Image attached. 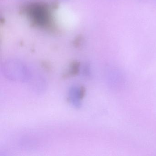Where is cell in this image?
<instances>
[{
  "label": "cell",
  "instance_id": "cell-5",
  "mask_svg": "<svg viewBox=\"0 0 156 156\" xmlns=\"http://www.w3.org/2000/svg\"><path fill=\"white\" fill-rule=\"evenodd\" d=\"M80 66V64L77 62H74L71 64L69 69L63 75V78L67 79L76 76L79 73Z\"/></svg>",
  "mask_w": 156,
  "mask_h": 156
},
{
  "label": "cell",
  "instance_id": "cell-4",
  "mask_svg": "<svg viewBox=\"0 0 156 156\" xmlns=\"http://www.w3.org/2000/svg\"><path fill=\"white\" fill-rule=\"evenodd\" d=\"M86 90L83 86L73 85L68 92L69 102L75 107L79 108L82 105V100L85 96Z\"/></svg>",
  "mask_w": 156,
  "mask_h": 156
},
{
  "label": "cell",
  "instance_id": "cell-1",
  "mask_svg": "<svg viewBox=\"0 0 156 156\" xmlns=\"http://www.w3.org/2000/svg\"><path fill=\"white\" fill-rule=\"evenodd\" d=\"M26 13L33 22L38 26L43 27H51L52 19L50 10L43 4H32L26 9Z\"/></svg>",
  "mask_w": 156,
  "mask_h": 156
},
{
  "label": "cell",
  "instance_id": "cell-2",
  "mask_svg": "<svg viewBox=\"0 0 156 156\" xmlns=\"http://www.w3.org/2000/svg\"><path fill=\"white\" fill-rule=\"evenodd\" d=\"M2 71L5 77L14 82H27L31 76L27 68L19 63L6 64Z\"/></svg>",
  "mask_w": 156,
  "mask_h": 156
},
{
  "label": "cell",
  "instance_id": "cell-3",
  "mask_svg": "<svg viewBox=\"0 0 156 156\" xmlns=\"http://www.w3.org/2000/svg\"><path fill=\"white\" fill-rule=\"evenodd\" d=\"M106 80L110 87L115 90L121 89L125 83L122 72L116 67H110L106 71Z\"/></svg>",
  "mask_w": 156,
  "mask_h": 156
}]
</instances>
